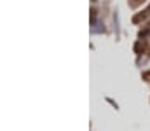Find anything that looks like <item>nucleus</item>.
<instances>
[{"label":"nucleus","mask_w":150,"mask_h":131,"mask_svg":"<svg viewBox=\"0 0 150 131\" xmlns=\"http://www.w3.org/2000/svg\"><path fill=\"white\" fill-rule=\"evenodd\" d=\"M149 14H150V11H149V9H147V11H142L140 14H136V16L133 18V23H134V25H138V23H142V21H143V19H145V18H147Z\"/></svg>","instance_id":"1"},{"label":"nucleus","mask_w":150,"mask_h":131,"mask_svg":"<svg viewBox=\"0 0 150 131\" xmlns=\"http://www.w3.org/2000/svg\"><path fill=\"white\" fill-rule=\"evenodd\" d=\"M150 33V30L149 28H145V30H142V32H140V37H145V35H149Z\"/></svg>","instance_id":"2"},{"label":"nucleus","mask_w":150,"mask_h":131,"mask_svg":"<svg viewBox=\"0 0 150 131\" xmlns=\"http://www.w3.org/2000/svg\"><path fill=\"white\" fill-rule=\"evenodd\" d=\"M134 49H136V52H142V49H143V47H142V45H140V42L136 44V47H134Z\"/></svg>","instance_id":"3"},{"label":"nucleus","mask_w":150,"mask_h":131,"mask_svg":"<svg viewBox=\"0 0 150 131\" xmlns=\"http://www.w3.org/2000/svg\"><path fill=\"white\" fill-rule=\"evenodd\" d=\"M142 2H143V0H134V2H131V4H134V5H136V4H142Z\"/></svg>","instance_id":"4"}]
</instances>
